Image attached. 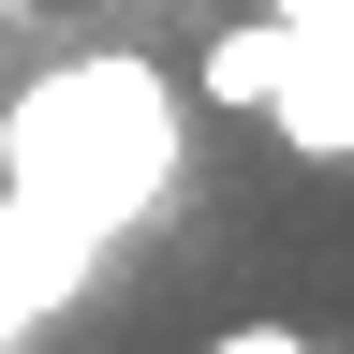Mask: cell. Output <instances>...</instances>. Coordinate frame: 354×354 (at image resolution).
Returning a JSON list of instances; mask_svg holds the SVG:
<instances>
[{"label":"cell","instance_id":"cell-1","mask_svg":"<svg viewBox=\"0 0 354 354\" xmlns=\"http://www.w3.org/2000/svg\"><path fill=\"white\" fill-rule=\"evenodd\" d=\"M0 192L88 221V236H118V221H148L177 192V104L148 59H59L44 88L0 104Z\"/></svg>","mask_w":354,"mask_h":354},{"label":"cell","instance_id":"cell-5","mask_svg":"<svg viewBox=\"0 0 354 354\" xmlns=\"http://www.w3.org/2000/svg\"><path fill=\"white\" fill-rule=\"evenodd\" d=\"M266 15H295V30H354V0H266Z\"/></svg>","mask_w":354,"mask_h":354},{"label":"cell","instance_id":"cell-2","mask_svg":"<svg viewBox=\"0 0 354 354\" xmlns=\"http://www.w3.org/2000/svg\"><path fill=\"white\" fill-rule=\"evenodd\" d=\"M251 118H281V148H310V162H354V30H295V59Z\"/></svg>","mask_w":354,"mask_h":354},{"label":"cell","instance_id":"cell-4","mask_svg":"<svg viewBox=\"0 0 354 354\" xmlns=\"http://www.w3.org/2000/svg\"><path fill=\"white\" fill-rule=\"evenodd\" d=\"M207 354H310V339H295V325H221Z\"/></svg>","mask_w":354,"mask_h":354},{"label":"cell","instance_id":"cell-3","mask_svg":"<svg viewBox=\"0 0 354 354\" xmlns=\"http://www.w3.org/2000/svg\"><path fill=\"white\" fill-rule=\"evenodd\" d=\"M281 59H295V15H236V30H221L207 44V59H192V88H207V104H266V88H281Z\"/></svg>","mask_w":354,"mask_h":354}]
</instances>
